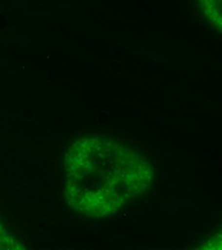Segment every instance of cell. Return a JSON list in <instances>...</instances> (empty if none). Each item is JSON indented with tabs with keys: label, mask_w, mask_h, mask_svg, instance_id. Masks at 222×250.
<instances>
[{
	"label": "cell",
	"mask_w": 222,
	"mask_h": 250,
	"mask_svg": "<svg viewBox=\"0 0 222 250\" xmlns=\"http://www.w3.org/2000/svg\"><path fill=\"white\" fill-rule=\"evenodd\" d=\"M66 156L67 199L86 215H114L151 183L152 171L146 161L114 141L83 138Z\"/></svg>",
	"instance_id": "1"
},
{
	"label": "cell",
	"mask_w": 222,
	"mask_h": 250,
	"mask_svg": "<svg viewBox=\"0 0 222 250\" xmlns=\"http://www.w3.org/2000/svg\"><path fill=\"white\" fill-rule=\"evenodd\" d=\"M203 3V9L207 11L210 19L216 20V26L220 27V0H201Z\"/></svg>",
	"instance_id": "2"
}]
</instances>
